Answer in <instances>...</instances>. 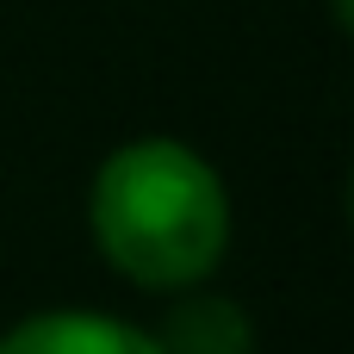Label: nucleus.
<instances>
[{"label": "nucleus", "instance_id": "f03ea898", "mask_svg": "<svg viewBox=\"0 0 354 354\" xmlns=\"http://www.w3.org/2000/svg\"><path fill=\"white\" fill-rule=\"evenodd\" d=\"M0 354H162L149 330L106 311H37L6 330Z\"/></svg>", "mask_w": 354, "mask_h": 354}, {"label": "nucleus", "instance_id": "7ed1b4c3", "mask_svg": "<svg viewBox=\"0 0 354 354\" xmlns=\"http://www.w3.org/2000/svg\"><path fill=\"white\" fill-rule=\"evenodd\" d=\"M149 336L162 354H255V317L224 292H193Z\"/></svg>", "mask_w": 354, "mask_h": 354}, {"label": "nucleus", "instance_id": "20e7f679", "mask_svg": "<svg viewBox=\"0 0 354 354\" xmlns=\"http://www.w3.org/2000/svg\"><path fill=\"white\" fill-rule=\"evenodd\" d=\"M336 19H342V25H348V0H336Z\"/></svg>", "mask_w": 354, "mask_h": 354}, {"label": "nucleus", "instance_id": "f257e3e1", "mask_svg": "<svg viewBox=\"0 0 354 354\" xmlns=\"http://www.w3.org/2000/svg\"><path fill=\"white\" fill-rule=\"evenodd\" d=\"M87 224L100 255L131 286L187 292L230 249V193L199 149L174 137H137L100 162Z\"/></svg>", "mask_w": 354, "mask_h": 354}]
</instances>
